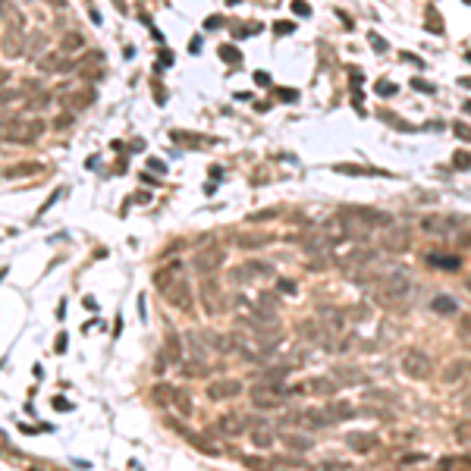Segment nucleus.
<instances>
[{
	"instance_id": "obj_17",
	"label": "nucleus",
	"mask_w": 471,
	"mask_h": 471,
	"mask_svg": "<svg viewBox=\"0 0 471 471\" xmlns=\"http://www.w3.org/2000/svg\"><path fill=\"white\" fill-rule=\"evenodd\" d=\"M245 427H248V421H245V418H239V415H220V421L214 424V430H217V434H223V437H239Z\"/></svg>"
},
{
	"instance_id": "obj_48",
	"label": "nucleus",
	"mask_w": 471,
	"mask_h": 471,
	"mask_svg": "<svg viewBox=\"0 0 471 471\" xmlns=\"http://www.w3.org/2000/svg\"><path fill=\"white\" fill-rule=\"evenodd\" d=\"M286 32H292V25H289V22H280V25H276V35H286Z\"/></svg>"
},
{
	"instance_id": "obj_30",
	"label": "nucleus",
	"mask_w": 471,
	"mask_h": 471,
	"mask_svg": "<svg viewBox=\"0 0 471 471\" xmlns=\"http://www.w3.org/2000/svg\"><path fill=\"white\" fill-rule=\"evenodd\" d=\"M0 13H3V19H6V22H16L19 29H22V22H25V19H22V13H19L16 6L10 3V0H0Z\"/></svg>"
},
{
	"instance_id": "obj_38",
	"label": "nucleus",
	"mask_w": 471,
	"mask_h": 471,
	"mask_svg": "<svg viewBox=\"0 0 471 471\" xmlns=\"http://www.w3.org/2000/svg\"><path fill=\"white\" fill-rule=\"evenodd\" d=\"M396 91H399V85L387 82V79H380V82H377V95H380V97H393Z\"/></svg>"
},
{
	"instance_id": "obj_13",
	"label": "nucleus",
	"mask_w": 471,
	"mask_h": 471,
	"mask_svg": "<svg viewBox=\"0 0 471 471\" xmlns=\"http://www.w3.org/2000/svg\"><path fill=\"white\" fill-rule=\"evenodd\" d=\"M38 69L41 72H66V69H72V60L63 50H54V54H44L38 60Z\"/></svg>"
},
{
	"instance_id": "obj_49",
	"label": "nucleus",
	"mask_w": 471,
	"mask_h": 471,
	"mask_svg": "<svg viewBox=\"0 0 471 471\" xmlns=\"http://www.w3.org/2000/svg\"><path fill=\"white\" fill-rule=\"evenodd\" d=\"M371 41H374V48H377V50H387V44H383V38H377V35H371Z\"/></svg>"
},
{
	"instance_id": "obj_12",
	"label": "nucleus",
	"mask_w": 471,
	"mask_h": 471,
	"mask_svg": "<svg viewBox=\"0 0 471 471\" xmlns=\"http://www.w3.org/2000/svg\"><path fill=\"white\" fill-rule=\"evenodd\" d=\"M63 104L76 114V110H85V107H91L95 104V88L91 85H85V88H76V91H66L63 95Z\"/></svg>"
},
{
	"instance_id": "obj_55",
	"label": "nucleus",
	"mask_w": 471,
	"mask_h": 471,
	"mask_svg": "<svg viewBox=\"0 0 471 471\" xmlns=\"http://www.w3.org/2000/svg\"><path fill=\"white\" fill-rule=\"evenodd\" d=\"M189 50H192V54H198V50H201V38H195V41L189 44Z\"/></svg>"
},
{
	"instance_id": "obj_20",
	"label": "nucleus",
	"mask_w": 471,
	"mask_h": 471,
	"mask_svg": "<svg viewBox=\"0 0 471 471\" xmlns=\"http://www.w3.org/2000/svg\"><path fill=\"white\" fill-rule=\"evenodd\" d=\"M346 443H349V449H352V453L364 455V453H371V449L377 446V437L374 434H349Z\"/></svg>"
},
{
	"instance_id": "obj_1",
	"label": "nucleus",
	"mask_w": 471,
	"mask_h": 471,
	"mask_svg": "<svg viewBox=\"0 0 471 471\" xmlns=\"http://www.w3.org/2000/svg\"><path fill=\"white\" fill-rule=\"evenodd\" d=\"M154 283L163 292V302L167 305H173V308L182 311V314H192V311H195V289H192L189 276H185V267L179 261L163 264V267L154 274Z\"/></svg>"
},
{
	"instance_id": "obj_34",
	"label": "nucleus",
	"mask_w": 471,
	"mask_h": 471,
	"mask_svg": "<svg viewBox=\"0 0 471 471\" xmlns=\"http://www.w3.org/2000/svg\"><path fill=\"white\" fill-rule=\"evenodd\" d=\"M453 437H455V443H471V418H465V421L455 424Z\"/></svg>"
},
{
	"instance_id": "obj_43",
	"label": "nucleus",
	"mask_w": 471,
	"mask_h": 471,
	"mask_svg": "<svg viewBox=\"0 0 471 471\" xmlns=\"http://www.w3.org/2000/svg\"><path fill=\"white\" fill-rule=\"evenodd\" d=\"M453 132H455L459 138H465V142H471V129H468L465 123H455V126H453Z\"/></svg>"
},
{
	"instance_id": "obj_39",
	"label": "nucleus",
	"mask_w": 471,
	"mask_h": 471,
	"mask_svg": "<svg viewBox=\"0 0 471 471\" xmlns=\"http://www.w3.org/2000/svg\"><path fill=\"white\" fill-rule=\"evenodd\" d=\"M453 163L459 170H471V154H468V151H455V154H453Z\"/></svg>"
},
{
	"instance_id": "obj_41",
	"label": "nucleus",
	"mask_w": 471,
	"mask_h": 471,
	"mask_svg": "<svg viewBox=\"0 0 471 471\" xmlns=\"http://www.w3.org/2000/svg\"><path fill=\"white\" fill-rule=\"evenodd\" d=\"M192 446H198L201 453H208V455H217V453H220L217 446H208V440H204V437H192Z\"/></svg>"
},
{
	"instance_id": "obj_18",
	"label": "nucleus",
	"mask_w": 471,
	"mask_h": 471,
	"mask_svg": "<svg viewBox=\"0 0 471 471\" xmlns=\"http://www.w3.org/2000/svg\"><path fill=\"white\" fill-rule=\"evenodd\" d=\"M3 54L6 57H19V54H25V44H22V29L19 25H13V29H6L3 32Z\"/></svg>"
},
{
	"instance_id": "obj_26",
	"label": "nucleus",
	"mask_w": 471,
	"mask_h": 471,
	"mask_svg": "<svg viewBox=\"0 0 471 471\" xmlns=\"http://www.w3.org/2000/svg\"><path fill=\"white\" fill-rule=\"evenodd\" d=\"M251 443L258 449H270L274 446V430L270 427H251Z\"/></svg>"
},
{
	"instance_id": "obj_27",
	"label": "nucleus",
	"mask_w": 471,
	"mask_h": 471,
	"mask_svg": "<svg viewBox=\"0 0 471 471\" xmlns=\"http://www.w3.org/2000/svg\"><path fill=\"white\" fill-rule=\"evenodd\" d=\"M283 443H286L289 453H308V449L314 446L308 437H295V434H286V437H283Z\"/></svg>"
},
{
	"instance_id": "obj_14",
	"label": "nucleus",
	"mask_w": 471,
	"mask_h": 471,
	"mask_svg": "<svg viewBox=\"0 0 471 471\" xmlns=\"http://www.w3.org/2000/svg\"><path fill=\"white\" fill-rule=\"evenodd\" d=\"M468 374H471V358H455V361L446 364V371L440 374V380L443 383H459V380H465Z\"/></svg>"
},
{
	"instance_id": "obj_42",
	"label": "nucleus",
	"mask_w": 471,
	"mask_h": 471,
	"mask_svg": "<svg viewBox=\"0 0 471 471\" xmlns=\"http://www.w3.org/2000/svg\"><path fill=\"white\" fill-rule=\"evenodd\" d=\"M276 289H280L283 295H295V283L292 280H276Z\"/></svg>"
},
{
	"instance_id": "obj_33",
	"label": "nucleus",
	"mask_w": 471,
	"mask_h": 471,
	"mask_svg": "<svg viewBox=\"0 0 471 471\" xmlns=\"http://www.w3.org/2000/svg\"><path fill=\"white\" fill-rule=\"evenodd\" d=\"M97 63H101L97 57H88V60H85L82 66H79V76H82V79H97V76H101V69H97Z\"/></svg>"
},
{
	"instance_id": "obj_5",
	"label": "nucleus",
	"mask_w": 471,
	"mask_h": 471,
	"mask_svg": "<svg viewBox=\"0 0 471 471\" xmlns=\"http://www.w3.org/2000/svg\"><path fill=\"white\" fill-rule=\"evenodd\" d=\"M399 368L406 377H412V380H424V377H430V358L421 352V349H406L399 358Z\"/></svg>"
},
{
	"instance_id": "obj_53",
	"label": "nucleus",
	"mask_w": 471,
	"mask_h": 471,
	"mask_svg": "<svg viewBox=\"0 0 471 471\" xmlns=\"http://www.w3.org/2000/svg\"><path fill=\"white\" fill-rule=\"evenodd\" d=\"M471 333V317H465V321H462V336H468Z\"/></svg>"
},
{
	"instance_id": "obj_44",
	"label": "nucleus",
	"mask_w": 471,
	"mask_h": 471,
	"mask_svg": "<svg viewBox=\"0 0 471 471\" xmlns=\"http://www.w3.org/2000/svg\"><path fill=\"white\" fill-rule=\"evenodd\" d=\"M292 13H298V16H308V13H311V6L305 3V0H292Z\"/></svg>"
},
{
	"instance_id": "obj_15",
	"label": "nucleus",
	"mask_w": 471,
	"mask_h": 471,
	"mask_svg": "<svg viewBox=\"0 0 471 471\" xmlns=\"http://www.w3.org/2000/svg\"><path fill=\"white\" fill-rule=\"evenodd\" d=\"M239 393H242V383L239 380H214L208 387V396L214 402L217 399H233V396H239Z\"/></svg>"
},
{
	"instance_id": "obj_8",
	"label": "nucleus",
	"mask_w": 471,
	"mask_h": 471,
	"mask_svg": "<svg viewBox=\"0 0 471 471\" xmlns=\"http://www.w3.org/2000/svg\"><path fill=\"white\" fill-rule=\"evenodd\" d=\"M336 393V380H327V377H311V380H302L295 387H286V396H330Z\"/></svg>"
},
{
	"instance_id": "obj_50",
	"label": "nucleus",
	"mask_w": 471,
	"mask_h": 471,
	"mask_svg": "<svg viewBox=\"0 0 471 471\" xmlns=\"http://www.w3.org/2000/svg\"><path fill=\"white\" fill-rule=\"evenodd\" d=\"M255 82H258V85H267V82H270V76H267V72H258Z\"/></svg>"
},
{
	"instance_id": "obj_29",
	"label": "nucleus",
	"mask_w": 471,
	"mask_h": 471,
	"mask_svg": "<svg viewBox=\"0 0 471 471\" xmlns=\"http://www.w3.org/2000/svg\"><path fill=\"white\" fill-rule=\"evenodd\" d=\"M35 173H41V163H35V161H29V163H16V167L6 170V176H10V179H16V176H35Z\"/></svg>"
},
{
	"instance_id": "obj_37",
	"label": "nucleus",
	"mask_w": 471,
	"mask_h": 471,
	"mask_svg": "<svg viewBox=\"0 0 471 471\" xmlns=\"http://www.w3.org/2000/svg\"><path fill=\"white\" fill-rule=\"evenodd\" d=\"M220 57L227 60V63H239V60H242V54H239L233 44H220Z\"/></svg>"
},
{
	"instance_id": "obj_25",
	"label": "nucleus",
	"mask_w": 471,
	"mask_h": 471,
	"mask_svg": "<svg viewBox=\"0 0 471 471\" xmlns=\"http://www.w3.org/2000/svg\"><path fill=\"white\" fill-rule=\"evenodd\" d=\"M170 406H173L182 418L192 415V399H189V393H182V390H173V396H170Z\"/></svg>"
},
{
	"instance_id": "obj_24",
	"label": "nucleus",
	"mask_w": 471,
	"mask_h": 471,
	"mask_svg": "<svg viewBox=\"0 0 471 471\" xmlns=\"http://www.w3.org/2000/svg\"><path fill=\"white\" fill-rule=\"evenodd\" d=\"M427 264H434L437 270H459V258L455 255H427Z\"/></svg>"
},
{
	"instance_id": "obj_59",
	"label": "nucleus",
	"mask_w": 471,
	"mask_h": 471,
	"mask_svg": "<svg viewBox=\"0 0 471 471\" xmlns=\"http://www.w3.org/2000/svg\"><path fill=\"white\" fill-rule=\"evenodd\" d=\"M465 406H471V396H468V399H465Z\"/></svg>"
},
{
	"instance_id": "obj_3",
	"label": "nucleus",
	"mask_w": 471,
	"mask_h": 471,
	"mask_svg": "<svg viewBox=\"0 0 471 471\" xmlns=\"http://www.w3.org/2000/svg\"><path fill=\"white\" fill-rule=\"evenodd\" d=\"M377 305H383V308H402V305L412 298V283H408L406 274H387L380 276V283H377Z\"/></svg>"
},
{
	"instance_id": "obj_10",
	"label": "nucleus",
	"mask_w": 471,
	"mask_h": 471,
	"mask_svg": "<svg viewBox=\"0 0 471 471\" xmlns=\"http://www.w3.org/2000/svg\"><path fill=\"white\" fill-rule=\"evenodd\" d=\"M380 245H383V251H406L408 248V229L387 223V227H383V236H380Z\"/></svg>"
},
{
	"instance_id": "obj_54",
	"label": "nucleus",
	"mask_w": 471,
	"mask_h": 471,
	"mask_svg": "<svg viewBox=\"0 0 471 471\" xmlns=\"http://www.w3.org/2000/svg\"><path fill=\"white\" fill-rule=\"evenodd\" d=\"M402 60H408V63H415V66H424V60H418V57H412V54H402Z\"/></svg>"
},
{
	"instance_id": "obj_57",
	"label": "nucleus",
	"mask_w": 471,
	"mask_h": 471,
	"mask_svg": "<svg viewBox=\"0 0 471 471\" xmlns=\"http://www.w3.org/2000/svg\"><path fill=\"white\" fill-rule=\"evenodd\" d=\"M465 110H468V114H471V101H465Z\"/></svg>"
},
{
	"instance_id": "obj_32",
	"label": "nucleus",
	"mask_w": 471,
	"mask_h": 471,
	"mask_svg": "<svg viewBox=\"0 0 471 471\" xmlns=\"http://www.w3.org/2000/svg\"><path fill=\"white\" fill-rule=\"evenodd\" d=\"M163 355H167V358H170L173 364L179 361V358H182V346H179V340H176L173 333L167 336V346H163Z\"/></svg>"
},
{
	"instance_id": "obj_35",
	"label": "nucleus",
	"mask_w": 471,
	"mask_h": 471,
	"mask_svg": "<svg viewBox=\"0 0 471 471\" xmlns=\"http://www.w3.org/2000/svg\"><path fill=\"white\" fill-rule=\"evenodd\" d=\"M50 104V95L48 91H38L35 97H29V101H25V110H44Z\"/></svg>"
},
{
	"instance_id": "obj_28",
	"label": "nucleus",
	"mask_w": 471,
	"mask_h": 471,
	"mask_svg": "<svg viewBox=\"0 0 471 471\" xmlns=\"http://www.w3.org/2000/svg\"><path fill=\"white\" fill-rule=\"evenodd\" d=\"M430 308H434L437 314H455L459 305H455V298H449V295H437L434 302H430Z\"/></svg>"
},
{
	"instance_id": "obj_7",
	"label": "nucleus",
	"mask_w": 471,
	"mask_h": 471,
	"mask_svg": "<svg viewBox=\"0 0 471 471\" xmlns=\"http://www.w3.org/2000/svg\"><path fill=\"white\" fill-rule=\"evenodd\" d=\"M198 298H201V305H204V311H208V314H220V311L227 308V298H223L220 286H217L214 274L201 280V292H198Z\"/></svg>"
},
{
	"instance_id": "obj_21",
	"label": "nucleus",
	"mask_w": 471,
	"mask_h": 471,
	"mask_svg": "<svg viewBox=\"0 0 471 471\" xmlns=\"http://www.w3.org/2000/svg\"><path fill=\"white\" fill-rule=\"evenodd\" d=\"M364 402L368 406H396L399 396L390 393V390H371V393H364Z\"/></svg>"
},
{
	"instance_id": "obj_51",
	"label": "nucleus",
	"mask_w": 471,
	"mask_h": 471,
	"mask_svg": "<svg viewBox=\"0 0 471 471\" xmlns=\"http://www.w3.org/2000/svg\"><path fill=\"white\" fill-rule=\"evenodd\" d=\"M280 91H283V95H280L283 101H292V97H295V91H292V88H280Z\"/></svg>"
},
{
	"instance_id": "obj_40",
	"label": "nucleus",
	"mask_w": 471,
	"mask_h": 471,
	"mask_svg": "<svg viewBox=\"0 0 471 471\" xmlns=\"http://www.w3.org/2000/svg\"><path fill=\"white\" fill-rule=\"evenodd\" d=\"M72 119H76V116H72V110H69V107H66L63 114L54 119V129H66V126H72Z\"/></svg>"
},
{
	"instance_id": "obj_4",
	"label": "nucleus",
	"mask_w": 471,
	"mask_h": 471,
	"mask_svg": "<svg viewBox=\"0 0 471 471\" xmlns=\"http://www.w3.org/2000/svg\"><path fill=\"white\" fill-rule=\"evenodd\" d=\"M223 258H227L223 245L208 242V245H201V248L192 255V270H195L198 276H211V274H214V270L223 264Z\"/></svg>"
},
{
	"instance_id": "obj_11",
	"label": "nucleus",
	"mask_w": 471,
	"mask_h": 471,
	"mask_svg": "<svg viewBox=\"0 0 471 471\" xmlns=\"http://www.w3.org/2000/svg\"><path fill=\"white\" fill-rule=\"evenodd\" d=\"M264 274H270L267 264L248 261V264H239V267L229 270V280H233V283H251V280H258V276H264Z\"/></svg>"
},
{
	"instance_id": "obj_9",
	"label": "nucleus",
	"mask_w": 471,
	"mask_h": 471,
	"mask_svg": "<svg viewBox=\"0 0 471 471\" xmlns=\"http://www.w3.org/2000/svg\"><path fill=\"white\" fill-rule=\"evenodd\" d=\"M459 227H465L462 217H421V233L427 236H449Z\"/></svg>"
},
{
	"instance_id": "obj_56",
	"label": "nucleus",
	"mask_w": 471,
	"mask_h": 471,
	"mask_svg": "<svg viewBox=\"0 0 471 471\" xmlns=\"http://www.w3.org/2000/svg\"><path fill=\"white\" fill-rule=\"evenodd\" d=\"M6 82V72H0V85H3Z\"/></svg>"
},
{
	"instance_id": "obj_6",
	"label": "nucleus",
	"mask_w": 471,
	"mask_h": 471,
	"mask_svg": "<svg viewBox=\"0 0 471 471\" xmlns=\"http://www.w3.org/2000/svg\"><path fill=\"white\" fill-rule=\"evenodd\" d=\"M251 402H255L258 408H280L283 402H286V390L280 387V383H261V387L251 390Z\"/></svg>"
},
{
	"instance_id": "obj_19",
	"label": "nucleus",
	"mask_w": 471,
	"mask_h": 471,
	"mask_svg": "<svg viewBox=\"0 0 471 471\" xmlns=\"http://www.w3.org/2000/svg\"><path fill=\"white\" fill-rule=\"evenodd\" d=\"M374 258H377L374 248H352V251H346V255H340V264L342 267H355V264H371Z\"/></svg>"
},
{
	"instance_id": "obj_58",
	"label": "nucleus",
	"mask_w": 471,
	"mask_h": 471,
	"mask_svg": "<svg viewBox=\"0 0 471 471\" xmlns=\"http://www.w3.org/2000/svg\"><path fill=\"white\" fill-rule=\"evenodd\" d=\"M465 286H468V292H471V276H468V283H465Z\"/></svg>"
},
{
	"instance_id": "obj_31",
	"label": "nucleus",
	"mask_w": 471,
	"mask_h": 471,
	"mask_svg": "<svg viewBox=\"0 0 471 471\" xmlns=\"http://www.w3.org/2000/svg\"><path fill=\"white\" fill-rule=\"evenodd\" d=\"M182 374H185V377H204V374H208V364H204V358H192V361H185Z\"/></svg>"
},
{
	"instance_id": "obj_52",
	"label": "nucleus",
	"mask_w": 471,
	"mask_h": 471,
	"mask_svg": "<svg viewBox=\"0 0 471 471\" xmlns=\"http://www.w3.org/2000/svg\"><path fill=\"white\" fill-rule=\"evenodd\" d=\"M412 85H415V88H421V91H434V88H430V85H427V82H421V79H415V82H412Z\"/></svg>"
},
{
	"instance_id": "obj_46",
	"label": "nucleus",
	"mask_w": 471,
	"mask_h": 471,
	"mask_svg": "<svg viewBox=\"0 0 471 471\" xmlns=\"http://www.w3.org/2000/svg\"><path fill=\"white\" fill-rule=\"evenodd\" d=\"M54 408H57V412H66V408H69V402H66V399H54Z\"/></svg>"
},
{
	"instance_id": "obj_45",
	"label": "nucleus",
	"mask_w": 471,
	"mask_h": 471,
	"mask_svg": "<svg viewBox=\"0 0 471 471\" xmlns=\"http://www.w3.org/2000/svg\"><path fill=\"white\" fill-rule=\"evenodd\" d=\"M157 69H167V66H173V54H167V50H161V57H157Z\"/></svg>"
},
{
	"instance_id": "obj_47",
	"label": "nucleus",
	"mask_w": 471,
	"mask_h": 471,
	"mask_svg": "<svg viewBox=\"0 0 471 471\" xmlns=\"http://www.w3.org/2000/svg\"><path fill=\"white\" fill-rule=\"evenodd\" d=\"M88 13H91V22H95V25H101V13H97L95 6H88Z\"/></svg>"
},
{
	"instance_id": "obj_36",
	"label": "nucleus",
	"mask_w": 471,
	"mask_h": 471,
	"mask_svg": "<svg viewBox=\"0 0 471 471\" xmlns=\"http://www.w3.org/2000/svg\"><path fill=\"white\" fill-rule=\"evenodd\" d=\"M22 97H25V91H16V88L0 91V104H16V101H22Z\"/></svg>"
},
{
	"instance_id": "obj_16",
	"label": "nucleus",
	"mask_w": 471,
	"mask_h": 471,
	"mask_svg": "<svg viewBox=\"0 0 471 471\" xmlns=\"http://www.w3.org/2000/svg\"><path fill=\"white\" fill-rule=\"evenodd\" d=\"M333 380L346 383V387H358V383H368V374L361 368H352V364H342V368H333Z\"/></svg>"
},
{
	"instance_id": "obj_2",
	"label": "nucleus",
	"mask_w": 471,
	"mask_h": 471,
	"mask_svg": "<svg viewBox=\"0 0 471 471\" xmlns=\"http://www.w3.org/2000/svg\"><path fill=\"white\" fill-rule=\"evenodd\" d=\"M44 129H48V126H44V119H38V116L13 114V116L0 119V138L10 142V145H32L35 138L44 135Z\"/></svg>"
},
{
	"instance_id": "obj_22",
	"label": "nucleus",
	"mask_w": 471,
	"mask_h": 471,
	"mask_svg": "<svg viewBox=\"0 0 471 471\" xmlns=\"http://www.w3.org/2000/svg\"><path fill=\"white\" fill-rule=\"evenodd\" d=\"M82 48H85V38L79 35V32H66V35L60 38V50H63V54H79Z\"/></svg>"
},
{
	"instance_id": "obj_23",
	"label": "nucleus",
	"mask_w": 471,
	"mask_h": 471,
	"mask_svg": "<svg viewBox=\"0 0 471 471\" xmlns=\"http://www.w3.org/2000/svg\"><path fill=\"white\" fill-rule=\"evenodd\" d=\"M327 415L333 418V424H336V421H342V418H352V415H355V408L349 406L346 399H333V402L327 406Z\"/></svg>"
}]
</instances>
